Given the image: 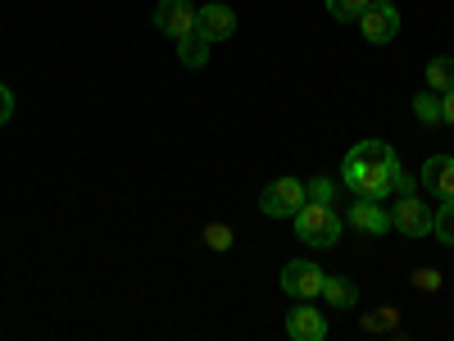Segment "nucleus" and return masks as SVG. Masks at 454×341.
Wrapping results in <instances>:
<instances>
[{"label":"nucleus","instance_id":"obj_1","mask_svg":"<svg viewBox=\"0 0 454 341\" xmlns=\"http://www.w3.org/2000/svg\"><path fill=\"white\" fill-rule=\"evenodd\" d=\"M395 150L387 141H359L346 164H340V182L350 186L355 196H372V201H382L391 196V173H395Z\"/></svg>","mask_w":454,"mask_h":341},{"label":"nucleus","instance_id":"obj_2","mask_svg":"<svg viewBox=\"0 0 454 341\" xmlns=\"http://www.w3.org/2000/svg\"><path fill=\"white\" fill-rule=\"evenodd\" d=\"M295 237L305 242V246H318V250L336 246V237H340V214H336L327 201H305V205L295 210Z\"/></svg>","mask_w":454,"mask_h":341},{"label":"nucleus","instance_id":"obj_3","mask_svg":"<svg viewBox=\"0 0 454 341\" xmlns=\"http://www.w3.org/2000/svg\"><path fill=\"white\" fill-rule=\"evenodd\" d=\"M305 182L300 178H278L263 186V196H259V210L269 214V218H295V210L305 205Z\"/></svg>","mask_w":454,"mask_h":341},{"label":"nucleus","instance_id":"obj_4","mask_svg":"<svg viewBox=\"0 0 454 341\" xmlns=\"http://www.w3.org/2000/svg\"><path fill=\"white\" fill-rule=\"evenodd\" d=\"M323 269L314 259H291L286 269H282V291L291 296V300H314V296H323Z\"/></svg>","mask_w":454,"mask_h":341},{"label":"nucleus","instance_id":"obj_5","mask_svg":"<svg viewBox=\"0 0 454 341\" xmlns=\"http://www.w3.org/2000/svg\"><path fill=\"white\" fill-rule=\"evenodd\" d=\"M391 227L404 237H427L432 233V210L419 196H400L395 210H391Z\"/></svg>","mask_w":454,"mask_h":341},{"label":"nucleus","instance_id":"obj_6","mask_svg":"<svg viewBox=\"0 0 454 341\" xmlns=\"http://www.w3.org/2000/svg\"><path fill=\"white\" fill-rule=\"evenodd\" d=\"M359 28L372 46H382V42H395V32H400V14L395 5H382V0H372V5L359 14Z\"/></svg>","mask_w":454,"mask_h":341},{"label":"nucleus","instance_id":"obj_7","mask_svg":"<svg viewBox=\"0 0 454 341\" xmlns=\"http://www.w3.org/2000/svg\"><path fill=\"white\" fill-rule=\"evenodd\" d=\"M155 28L177 42V36H186L196 28V5H192V0H160V5H155Z\"/></svg>","mask_w":454,"mask_h":341},{"label":"nucleus","instance_id":"obj_8","mask_svg":"<svg viewBox=\"0 0 454 341\" xmlns=\"http://www.w3.org/2000/svg\"><path fill=\"white\" fill-rule=\"evenodd\" d=\"M350 227H355V233H368V237H382V233H391V214L377 205L372 196H355V205H350Z\"/></svg>","mask_w":454,"mask_h":341},{"label":"nucleus","instance_id":"obj_9","mask_svg":"<svg viewBox=\"0 0 454 341\" xmlns=\"http://www.w3.org/2000/svg\"><path fill=\"white\" fill-rule=\"evenodd\" d=\"M286 332L295 341H323L327 337V319L309 305V300H295V310L286 314Z\"/></svg>","mask_w":454,"mask_h":341},{"label":"nucleus","instance_id":"obj_10","mask_svg":"<svg viewBox=\"0 0 454 341\" xmlns=\"http://www.w3.org/2000/svg\"><path fill=\"white\" fill-rule=\"evenodd\" d=\"M432 196H441V201H454V155H432L427 164H423V178H419Z\"/></svg>","mask_w":454,"mask_h":341},{"label":"nucleus","instance_id":"obj_11","mask_svg":"<svg viewBox=\"0 0 454 341\" xmlns=\"http://www.w3.org/2000/svg\"><path fill=\"white\" fill-rule=\"evenodd\" d=\"M196 28L209 36V42H227V36L237 32V14L227 5H200L196 10Z\"/></svg>","mask_w":454,"mask_h":341},{"label":"nucleus","instance_id":"obj_12","mask_svg":"<svg viewBox=\"0 0 454 341\" xmlns=\"http://www.w3.org/2000/svg\"><path fill=\"white\" fill-rule=\"evenodd\" d=\"M209 36L200 32V28H192V32H186V36H177V59L186 64V68H205L209 64Z\"/></svg>","mask_w":454,"mask_h":341},{"label":"nucleus","instance_id":"obj_13","mask_svg":"<svg viewBox=\"0 0 454 341\" xmlns=\"http://www.w3.org/2000/svg\"><path fill=\"white\" fill-rule=\"evenodd\" d=\"M323 300L336 310H355V300H359V287L350 278H323Z\"/></svg>","mask_w":454,"mask_h":341},{"label":"nucleus","instance_id":"obj_14","mask_svg":"<svg viewBox=\"0 0 454 341\" xmlns=\"http://www.w3.org/2000/svg\"><path fill=\"white\" fill-rule=\"evenodd\" d=\"M450 87H454V59H450V55H436V59H427V91L445 96Z\"/></svg>","mask_w":454,"mask_h":341},{"label":"nucleus","instance_id":"obj_15","mask_svg":"<svg viewBox=\"0 0 454 341\" xmlns=\"http://www.w3.org/2000/svg\"><path fill=\"white\" fill-rule=\"evenodd\" d=\"M413 114H419V123L436 128L441 123V96L436 91H419V96H413Z\"/></svg>","mask_w":454,"mask_h":341},{"label":"nucleus","instance_id":"obj_16","mask_svg":"<svg viewBox=\"0 0 454 341\" xmlns=\"http://www.w3.org/2000/svg\"><path fill=\"white\" fill-rule=\"evenodd\" d=\"M432 233H436L445 246H454V201H441V210L432 214Z\"/></svg>","mask_w":454,"mask_h":341},{"label":"nucleus","instance_id":"obj_17","mask_svg":"<svg viewBox=\"0 0 454 341\" xmlns=\"http://www.w3.org/2000/svg\"><path fill=\"white\" fill-rule=\"evenodd\" d=\"M368 5H372V0H327V14H332L336 23H350V19H359Z\"/></svg>","mask_w":454,"mask_h":341},{"label":"nucleus","instance_id":"obj_18","mask_svg":"<svg viewBox=\"0 0 454 341\" xmlns=\"http://www.w3.org/2000/svg\"><path fill=\"white\" fill-rule=\"evenodd\" d=\"M205 246L209 250H232V227H227V223H209L205 227Z\"/></svg>","mask_w":454,"mask_h":341},{"label":"nucleus","instance_id":"obj_19","mask_svg":"<svg viewBox=\"0 0 454 341\" xmlns=\"http://www.w3.org/2000/svg\"><path fill=\"white\" fill-rule=\"evenodd\" d=\"M305 196H309V201H327V205H332L336 182H332V178H314V182H305Z\"/></svg>","mask_w":454,"mask_h":341},{"label":"nucleus","instance_id":"obj_20","mask_svg":"<svg viewBox=\"0 0 454 341\" xmlns=\"http://www.w3.org/2000/svg\"><path fill=\"white\" fill-rule=\"evenodd\" d=\"M391 192H395V196H413V192H419V178H409V173L395 164V173H391Z\"/></svg>","mask_w":454,"mask_h":341},{"label":"nucleus","instance_id":"obj_21","mask_svg":"<svg viewBox=\"0 0 454 341\" xmlns=\"http://www.w3.org/2000/svg\"><path fill=\"white\" fill-rule=\"evenodd\" d=\"M364 328H368V332H382V328H395V310H377V314H368V319H364Z\"/></svg>","mask_w":454,"mask_h":341},{"label":"nucleus","instance_id":"obj_22","mask_svg":"<svg viewBox=\"0 0 454 341\" xmlns=\"http://www.w3.org/2000/svg\"><path fill=\"white\" fill-rule=\"evenodd\" d=\"M14 119V91L5 87V83H0V128H5Z\"/></svg>","mask_w":454,"mask_h":341},{"label":"nucleus","instance_id":"obj_23","mask_svg":"<svg viewBox=\"0 0 454 341\" xmlns=\"http://www.w3.org/2000/svg\"><path fill=\"white\" fill-rule=\"evenodd\" d=\"M413 287H419V291H436L441 287V274L436 269H419V274H413Z\"/></svg>","mask_w":454,"mask_h":341},{"label":"nucleus","instance_id":"obj_24","mask_svg":"<svg viewBox=\"0 0 454 341\" xmlns=\"http://www.w3.org/2000/svg\"><path fill=\"white\" fill-rule=\"evenodd\" d=\"M441 123H450V128H454V87L441 96Z\"/></svg>","mask_w":454,"mask_h":341},{"label":"nucleus","instance_id":"obj_25","mask_svg":"<svg viewBox=\"0 0 454 341\" xmlns=\"http://www.w3.org/2000/svg\"><path fill=\"white\" fill-rule=\"evenodd\" d=\"M382 5H395V0H382Z\"/></svg>","mask_w":454,"mask_h":341}]
</instances>
